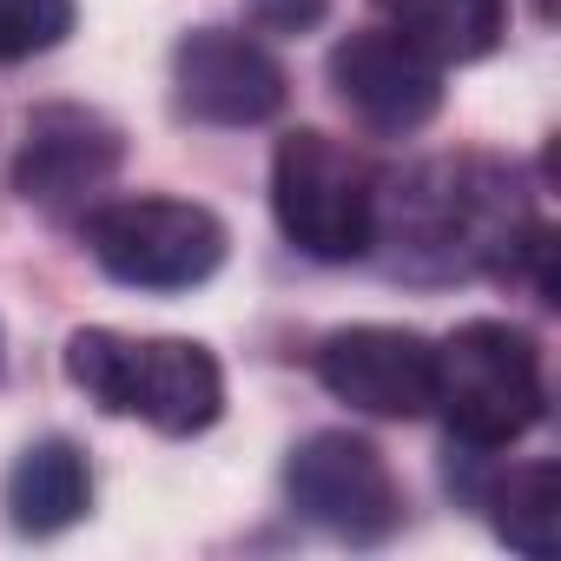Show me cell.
Instances as JSON below:
<instances>
[{
	"mask_svg": "<svg viewBox=\"0 0 561 561\" xmlns=\"http://www.w3.org/2000/svg\"><path fill=\"white\" fill-rule=\"evenodd\" d=\"M377 8H383L390 34H403L436 67L482 60L508 34V0H377Z\"/></svg>",
	"mask_w": 561,
	"mask_h": 561,
	"instance_id": "obj_12",
	"label": "cell"
},
{
	"mask_svg": "<svg viewBox=\"0 0 561 561\" xmlns=\"http://www.w3.org/2000/svg\"><path fill=\"white\" fill-rule=\"evenodd\" d=\"M67 377L113 416H139L165 436H198L225 410V370L205 344L185 337H119V331H73Z\"/></svg>",
	"mask_w": 561,
	"mask_h": 561,
	"instance_id": "obj_1",
	"label": "cell"
},
{
	"mask_svg": "<svg viewBox=\"0 0 561 561\" xmlns=\"http://www.w3.org/2000/svg\"><path fill=\"white\" fill-rule=\"evenodd\" d=\"M271 211L305 257L357 264L377 244V185L351 146L331 133H291L271 159Z\"/></svg>",
	"mask_w": 561,
	"mask_h": 561,
	"instance_id": "obj_3",
	"label": "cell"
},
{
	"mask_svg": "<svg viewBox=\"0 0 561 561\" xmlns=\"http://www.w3.org/2000/svg\"><path fill=\"white\" fill-rule=\"evenodd\" d=\"M522 225L508 205V185L489 165H423L397 205V238L410 257H436L443 271H469L489 257H508Z\"/></svg>",
	"mask_w": 561,
	"mask_h": 561,
	"instance_id": "obj_5",
	"label": "cell"
},
{
	"mask_svg": "<svg viewBox=\"0 0 561 561\" xmlns=\"http://www.w3.org/2000/svg\"><path fill=\"white\" fill-rule=\"evenodd\" d=\"M331 87L337 100L351 106V119H364L370 133L383 139H403L416 126L436 119L443 106V67L430 54H416L403 34L390 27H370V34H351L337 41L331 54Z\"/></svg>",
	"mask_w": 561,
	"mask_h": 561,
	"instance_id": "obj_8",
	"label": "cell"
},
{
	"mask_svg": "<svg viewBox=\"0 0 561 561\" xmlns=\"http://www.w3.org/2000/svg\"><path fill=\"white\" fill-rule=\"evenodd\" d=\"M87 244L106 277L133 291H192L225 264V225L185 198H119L87 218Z\"/></svg>",
	"mask_w": 561,
	"mask_h": 561,
	"instance_id": "obj_4",
	"label": "cell"
},
{
	"mask_svg": "<svg viewBox=\"0 0 561 561\" xmlns=\"http://www.w3.org/2000/svg\"><path fill=\"white\" fill-rule=\"evenodd\" d=\"M73 34V0H0V60L47 54Z\"/></svg>",
	"mask_w": 561,
	"mask_h": 561,
	"instance_id": "obj_14",
	"label": "cell"
},
{
	"mask_svg": "<svg viewBox=\"0 0 561 561\" xmlns=\"http://www.w3.org/2000/svg\"><path fill=\"white\" fill-rule=\"evenodd\" d=\"M119 126L93 106H41L27 119L21 159H14V185L27 205L41 211H80L87 198H100L119 172Z\"/></svg>",
	"mask_w": 561,
	"mask_h": 561,
	"instance_id": "obj_9",
	"label": "cell"
},
{
	"mask_svg": "<svg viewBox=\"0 0 561 561\" xmlns=\"http://www.w3.org/2000/svg\"><path fill=\"white\" fill-rule=\"evenodd\" d=\"M541 351L522 324L476 318L436 344V403L462 449H508L541 423Z\"/></svg>",
	"mask_w": 561,
	"mask_h": 561,
	"instance_id": "obj_2",
	"label": "cell"
},
{
	"mask_svg": "<svg viewBox=\"0 0 561 561\" xmlns=\"http://www.w3.org/2000/svg\"><path fill=\"white\" fill-rule=\"evenodd\" d=\"M244 8H251V21L264 34H311L331 0H244Z\"/></svg>",
	"mask_w": 561,
	"mask_h": 561,
	"instance_id": "obj_15",
	"label": "cell"
},
{
	"mask_svg": "<svg viewBox=\"0 0 561 561\" xmlns=\"http://www.w3.org/2000/svg\"><path fill=\"white\" fill-rule=\"evenodd\" d=\"M172 87H179V106L205 126H264L285 106V67L251 34H231V27L185 34L172 54Z\"/></svg>",
	"mask_w": 561,
	"mask_h": 561,
	"instance_id": "obj_10",
	"label": "cell"
},
{
	"mask_svg": "<svg viewBox=\"0 0 561 561\" xmlns=\"http://www.w3.org/2000/svg\"><path fill=\"white\" fill-rule=\"evenodd\" d=\"M489 508H495V535H502L508 548H522V554H535V561H548V554L561 548V476H554V462L515 469V476L489 495Z\"/></svg>",
	"mask_w": 561,
	"mask_h": 561,
	"instance_id": "obj_13",
	"label": "cell"
},
{
	"mask_svg": "<svg viewBox=\"0 0 561 561\" xmlns=\"http://www.w3.org/2000/svg\"><path fill=\"white\" fill-rule=\"evenodd\" d=\"M93 508V476L87 456L67 436H47L34 449H21V462L8 469V515L21 535H60Z\"/></svg>",
	"mask_w": 561,
	"mask_h": 561,
	"instance_id": "obj_11",
	"label": "cell"
},
{
	"mask_svg": "<svg viewBox=\"0 0 561 561\" xmlns=\"http://www.w3.org/2000/svg\"><path fill=\"white\" fill-rule=\"evenodd\" d=\"M285 489H291V508L337 541H383L403 522V489H397L383 449L351 430L305 436L291 449Z\"/></svg>",
	"mask_w": 561,
	"mask_h": 561,
	"instance_id": "obj_6",
	"label": "cell"
},
{
	"mask_svg": "<svg viewBox=\"0 0 561 561\" xmlns=\"http://www.w3.org/2000/svg\"><path fill=\"white\" fill-rule=\"evenodd\" d=\"M318 377L337 403L383 423H410L436 403V344L403 324H351L318 344Z\"/></svg>",
	"mask_w": 561,
	"mask_h": 561,
	"instance_id": "obj_7",
	"label": "cell"
}]
</instances>
